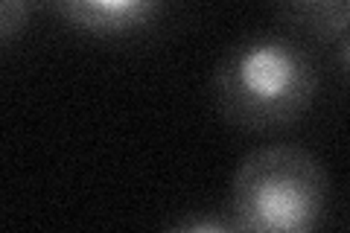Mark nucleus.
<instances>
[{
  "instance_id": "obj_1",
  "label": "nucleus",
  "mask_w": 350,
  "mask_h": 233,
  "mask_svg": "<svg viewBox=\"0 0 350 233\" xmlns=\"http://www.w3.org/2000/svg\"><path fill=\"white\" fill-rule=\"evenodd\" d=\"M319 68L298 38L266 32L237 41L213 70V102L243 131H278L310 111Z\"/></svg>"
},
{
  "instance_id": "obj_2",
  "label": "nucleus",
  "mask_w": 350,
  "mask_h": 233,
  "mask_svg": "<svg viewBox=\"0 0 350 233\" xmlns=\"http://www.w3.org/2000/svg\"><path fill=\"white\" fill-rule=\"evenodd\" d=\"M330 178L321 161L301 146H262L239 161L225 216L234 230L306 233L324 221Z\"/></svg>"
},
{
  "instance_id": "obj_3",
  "label": "nucleus",
  "mask_w": 350,
  "mask_h": 233,
  "mask_svg": "<svg viewBox=\"0 0 350 233\" xmlns=\"http://www.w3.org/2000/svg\"><path fill=\"white\" fill-rule=\"evenodd\" d=\"M70 27L100 38H120L146 29L167 0H50Z\"/></svg>"
},
{
  "instance_id": "obj_4",
  "label": "nucleus",
  "mask_w": 350,
  "mask_h": 233,
  "mask_svg": "<svg viewBox=\"0 0 350 233\" xmlns=\"http://www.w3.org/2000/svg\"><path fill=\"white\" fill-rule=\"evenodd\" d=\"M278 15L295 29L310 32L312 38L336 44L347 36L350 0H271Z\"/></svg>"
},
{
  "instance_id": "obj_5",
  "label": "nucleus",
  "mask_w": 350,
  "mask_h": 233,
  "mask_svg": "<svg viewBox=\"0 0 350 233\" xmlns=\"http://www.w3.org/2000/svg\"><path fill=\"white\" fill-rule=\"evenodd\" d=\"M36 0H0V44L12 41L27 27Z\"/></svg>"
},
{
  "instance_id": "obj_6",
  "label": "nucleus",
  "mask_w": 350,
  "mask_h": 233,
  "mask_svg": "<svg viewBox=\"0 0 350 233\" xmlns=\"http://www.w3.org/2000/svg\"><path fill=\"white\" fill-rule=\"evenodd\" d=\"M175 230H202V233H207V230H234L231 228V221H228V216L225 219H184V221H178L175 225Z\"/></svg>"
}]
</instances>
